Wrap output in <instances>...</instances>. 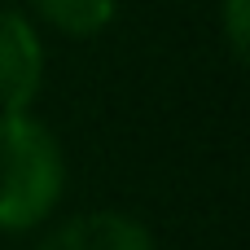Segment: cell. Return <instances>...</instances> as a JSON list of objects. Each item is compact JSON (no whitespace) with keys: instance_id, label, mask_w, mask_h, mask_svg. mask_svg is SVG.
I'll return each mask as SVG.
<instances>
[{"instance_id":"6da1fadb","label":"cell","mask_w":250,"mask_h":250,"mask_svg":"<svg viewBox=\"0 0 250 250\" xmlns=\"http://www.w3.org/2000/svg\"><path fill=\"white\" fill-rule=\"evenodd\" d=\"M62 193V154L26 110L0 114V229H31Z\"/></svg>"},{"instance_id":"7a4b0ae2","label":"cell","mask_w":250,"mask_h":250,"mask_svg":"<svg viewBox=\"0 0 250 250\" xmlns=\"http://www.w3.org/2000/svg\"><path fill=\"white\" fill-rule=\"evenodd\" d=\"M44 79V53L22 13H0V105L26 110Z\"/></svg>"},{"instance_id":"3957f363","label":"cell","mask_w":250,"mask_h":250,"mask_svg":"<svg viewBox=\"0 0 250 250\" xmlns=\"http://www.w3.org/2000/svg\"><path fill=\"white\" fill-rule=\"evenodd\" d=\"M40 250H149V233L127 215L97 211V215H83L57 229Z\"/></svg>"},{"instance_id":"277c9868","label":"cell","mask_w":250,"mask_h":250,"mask_svg":"<svg viewBox=\"0 0 250 250\" xmlns=\"http://www.w3.org/2000/svg\"><path fill=\"white\" fill-rule=\"evenodd\" d=\"M35 9L66 35H92L114 18V0H35Z\"/></svg>"},{"instance_id":"5b68a950","label":"cell","mask_w":250,"mask_h":250,"mask_svg":"<svg viewBox=\"0 0 250 250\" xmlns=\"http://www.w3.org/2000/svg\"><path fill=\"white\" fill-rule=\"evenodd\" d=\"M229 35H233V53L246 57V0H229Z\"/></svg>"}]
</instances>
